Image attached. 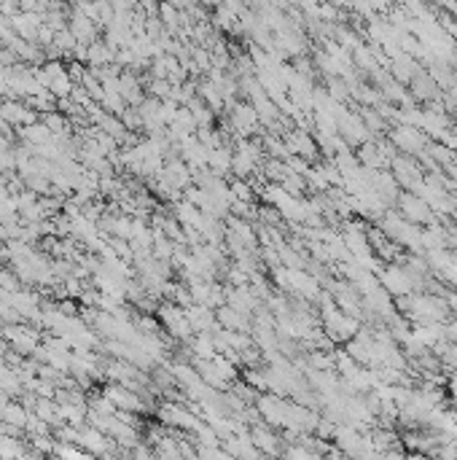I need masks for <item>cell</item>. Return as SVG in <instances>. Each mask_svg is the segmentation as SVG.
<instances>
[{"mask_svg": "<svg viewBox=\"0 0 457 460\" xmlns=\"http://www.w3.org/2000/svg\"><path fill=\"white\" fill-rule=\"evenodd\" d=\"M379 280H382V286H385L393 296H398V299H401V296H409L411 291L417 288V286H414V280L409 278V272H406V269H401V266H390V269H385Z\"/></svg>", "mask_w": 457, "mask_h": 460, "instance_id": "1", "label": "cell"}, {"mask_svg": "<svg viewBox=\"0 0 457 460\" xmlns=\"http://www.w3.org/2000/svg\"><path fill=\"white\" fill-rule=\"evenodd\" d=\"M398 207H401V216L406 218V221H431V207H428V202L422 199V197H417V194H401L398 197Z\"/></svg>", "mask_w": 457, "mask_h": 460, "instance_id": "2", "label": "cell"}, {"mask_svg": "<svg viewBox=\"0 0 457 460\" xmlns=\"http://www.w3.org/2000/svg\"><path fill=\"white\" fill-rule=\"evenodd\" d=\"M390 137H393V143H396L401 151H409V154H417V151H422V145H425V137H422L414 127H401V130H396Z\"/></svg>", "mask_w": 457, "mask_h": 460, "instance_id": "3", "label": "cell"}, {"mask_svg": "<svg viewBox=\"0 0 457 460\" xmlns=\"http://www.w3.org/2000/svg\"><path fill=\"white\" fill-rule=\"evenodd\" d=\"M411 95L420 97V100H434V97H438V84L434 81V75H428V73L414 75L411 78Z\"/></svg>", "mask_w": 457, "mask_h": 460, "instance_id": "4", "label": "cell"}, {"mask_svg": "<svg viewBox=\"0 0 457 460\" xmlns=\"http://www.w3.org/2000/svg\"><path fill=\"white\" fill-rule=\"evenodd\" d=\"M328 86H331L328 92H331L334 97H339V100H345V97H347V86H345L342 78H334V75H331V78H328Z\"/></svg>", "mask_w": 457, "mask_h": 460, "instance_id": "5", "label": "cell"}, {"mask_svg": "<svg viewBox=\"0 0 457 460\" xmlns=\"http://www.w3.org/2000/svg\"><path fill=\"white\" fill-rule=\"evenodd\" d=\"M288 458L290 460H317V455L310 452V449H304V447H296V449H290Z\"/></svg>", "mask_w": 457, "mask_h": 460, "instance_id": "6", "label": "cell"}]
</instances>
